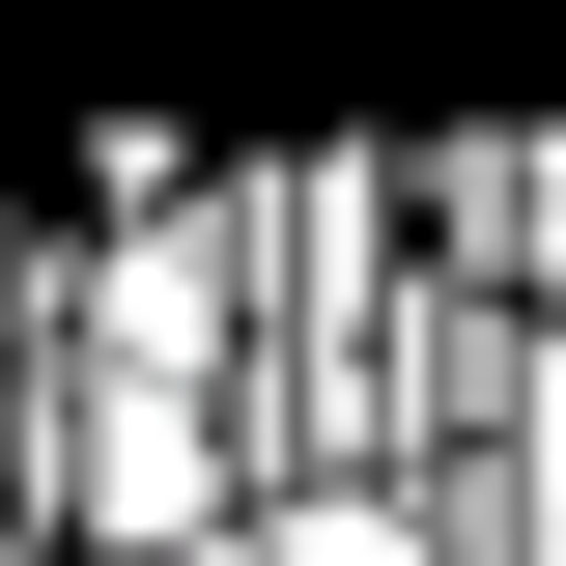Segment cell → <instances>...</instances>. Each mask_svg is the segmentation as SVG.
Instances as JSON below:
<instances>
[{
	"instance_id": "6da1fadb",
	"label": "cell",
	"mask_w": 566,
	"mask_h": 566,
	"mask_svg": "<svg viewBox=\"0 0 566 566\" xmlns=\"http://www.w3.org/2000/svg\"><path fill=\"white\" fill-rule=\"evenodd\" d=\"M29 312H57V227H29V199H0V368H29Z\"/></svg>"
}]
</instances>
